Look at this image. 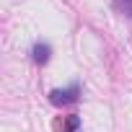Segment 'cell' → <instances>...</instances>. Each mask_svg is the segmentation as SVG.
Masks as SVG:
<instances>
[{"label":"cell","instance_id":"3","mask_svg":"<svg viewBox=\"0 0 132 132\" xmlns=\"http://www.w3.org/2000/svg\"><path fill=\"white\" fill-rule=\"evenodd\" d=\"M117 5H119L127 16H132V0H117Z\"/></svg>","mask_w":132,"mask_h":132},{"label":"cell","instance_id":"1","mask_svg":"<svg viewBox=\"0 0 132 132\" xmlns=\"http://www.w3.org/2000/svg\"><path fill=\"white\" fill-rule=\"evenodd\" d=\"M78 93H80V88H78V86H70L68 91H60V88H57V91H52V93H49V98H52V104H57V106H60V104H70V101H75V98H78Z\"/></svg>","mask_w":132,"mask_h":132},{"label":"cell","instance_id":"2","mask_svg":"<svg viewBox=\"0 0 132 132\" xmlns=\"http://www.w3.org/2000/svg\"><path fill=\"white\" fill-rule=\"evenodd\" d=\"M49 44H42V42H36L34 44V62H39V65H47L49 62Z\"/></svg>","mask_w":132,"mask_h":132}]
</instances>
